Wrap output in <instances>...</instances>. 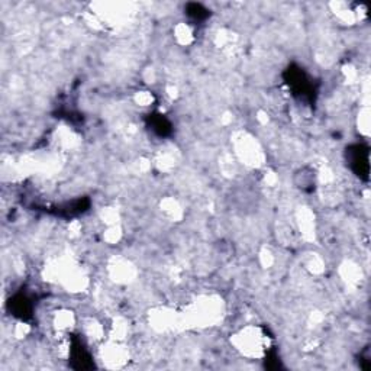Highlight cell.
I'll return each mask as SVG.
<instances>
[{
	"label": "cell",
	"instance_id": "cell-2",
	"mask_svg": "<svg viewBox=\"0 0 371 371\" xmlns=\"http://www.w3.org/2000/svg\"><path fill=\"white\" fill-rule=\"evenodd\" d=\"M101 358L106 368H122L130 361V353L119 341H116L103 345Z\"/></svg>",
	"mask_w": 371,
	"mask_h": 371
},
{
	"label": "cell",
	"instance_id": "cell-1",
	"mask_svg": "<svg viewBox=\"0 0 371 371\" xmlns=\"http://www.w3.org/2000/svg\"><path fill=\"white\" fill-rule=\"evenodd\" d=\"M231 342L235 350L246 358L258 360L268 350V337L258 327H246L237 332Z\"/></svg>",
	"mask_w": 371,
	"mask_h": 371
},
{
	"label": "cell",
	"instance_id": "cell-3",
	"mask_svg": "<svg viewBox=\"0 0 371 371\" xmlns=\"http://www.w3.org/2000/svg\"><path fill=\"white\" fill-rule=\"evenodd\" d=\"M368 127H370V122H368V109L363 111L360 113V130L367 135L368 134Z\"/></svg>",
	"mask_w": 371,
	"mask_h": 371
}]
</instances>
